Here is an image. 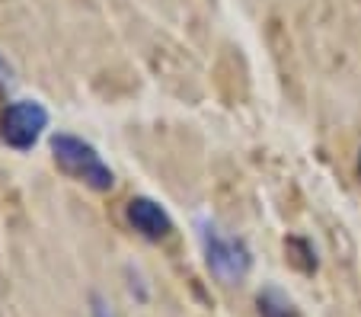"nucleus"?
I'll use <instances>...</instances> for the list:
<instances>
[{
	"instance_id": "1",
	"label": "nucleus",
	"mask_w": 361,
	"mask_h": 317,
	"mask_svg": "<svg viewBox=\"0 0 361 317\" xmlns=\"http://www.w3.org/2000/svg\"><path fill=\"white\" fill-rule=\"evenodd\" d=\"M195 237L202 247L204 266L221 285H240L252 269V250L240 234H231L212 218L195 221Z\"/></svg>"
},
{
	"instance_id": "2",
	"label": "nucleus",
	"mask_w": 361,
	"mask_h": 317,
	"mask_svg": "<svg viewBox=\"0 0 361 317\" xmlns=\"http://www.w3.org/2000/svg\"><path fill=\"white\" fill-rule=\"evenodd\" d=\"M48 148H51V160H55L71 179L96 189V193H109V189L116 186L112 167L102 160V154L96 151L87 138H80L74 131H51Z\"/></svg>"
},
{
	"instance_id": "3",
	"label": "nucleus",
	"mask_w": 361,
	"mask_h": 317,
	"mask_svg": "<svg viewBox=\"0 0 361 317\" xmlns=\"http://www.w3.org/2000/svg\"><path fill=\"white\" fill-rule=\"evenodd\" d=\"M48 106L39 100H10L4 109H0V141L16 154H29L48 131Z\"/></svg>"
},
{
	"instance_id": "4",
	"label": "nucleus",
	"mask_w": 361,
	"mask_h": 317,
	"mask_svg": "<svg viewBox=\"0 0 361 317\" xmlns=\"http://www.w3.org/2000/svg\"><path fill=\"white\" fill-rule=\"evenodd\" d=\"M125 218H128L131 231H135L137 237H144V241H150V244L166 241V237L176 231L170 212H166L157 199H150V196H135V199H128V205H125Z\"/></svg>"
},
{
	"instance_id": "5",
	"label": "nucleus",
	"mask_w": 361,
	"mask_h": 317,
	"mask_svg": "<svg viewBox=\"0 0 361 317\" xmlns=\"http://www.w3.org/2000/svg\"><path fill=\"white\" fill-rule=\"evenodd\" d=\"M285 253H288V260H291L294 266L304 273V276H314L317 269H320L314 241H310V237H304V234H291V237H288V241H285Z\"/></svg>"
},
{
	"instance_id": "6",
	"label": "nucleus",
	"mask_w": 361,
	"mask_h": 317,
	"mask_svg": "<svg viewBox=\"0 0 361 317\" xmlns=\"http://www.w3.org/2000/svg\"><path fill=\"white\" fill-rule=\"evenodd\" d=\"M256 314L259 317H298V311H294V301L279 285H266L256 295Z\"/></svg>"
},
{
	"instance_id": "7",
	"label": "nucleus",
	"mask_w": 361,
	"mask_h": 317,
	"mask_svg": "<svg viewBox=\"0 0 361 317\" xmlns=\"http://www.w3.org/2000/svg\"><path fill=\"white\" fill-rule=\"evenodd\" d=\"M125 273H128V292H131V298H135V301H147L150 298V289H147V282H144V276L141 273H137L135 266H128L125 269Z\"/></svg>"
},
{
	"instance_id": "8",
	"label": "nucleus",
	"mask_w": 361,
	"mask_h": 317,
	"mask_svg": "<svg viewBox=\"0 0 361 317\" xmlns=\"http://www.w3.org/2000/svg\"><path fill=\"white\" fill-rule=\"evenodd\" d=\"M90 317H116L102 295H90Z\"/></svg>"
},
{
	"instance_id": "9",
	"label": "nucleus",
	"mask_w": 361,
	"mask_h": 317,
	"mask_svg": "<svg viewBox=\"0 0 361 317\" xmlns=\"http://www.w3.org/2000/svg\"><path fill=\"white\" fill-rule=\"evenodd\" d=\"M10 83H13V68H10L7 58L0 55V90H10Z\"/></svg>"
},
{
	"instance_id": "10",
	"label": "nucleus",
	"mask_w": 361,
	"mask_h": 317,
	"mask_svg": "<svg viewBox=\"0 0 361 317\" xmlns=\"http://www.w3.org/2000/svg\"><path fill=\"white\" fill-rule=\"evenodd\" d=\"M355 170H358V179H361V151H358V160H355Z\"/></svg>"
}]
</instances>
